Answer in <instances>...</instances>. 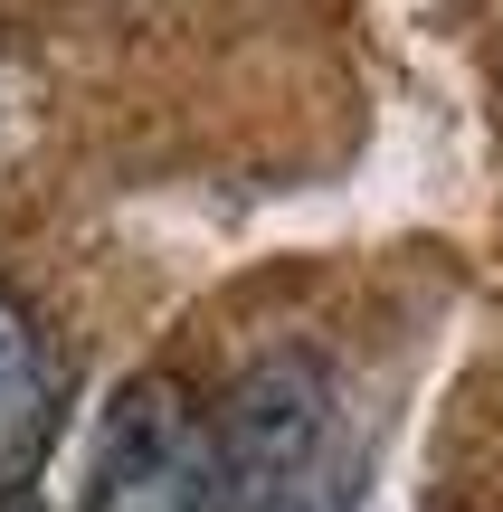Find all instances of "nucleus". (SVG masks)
Returning <instances> with one entry per match:
<instances>
[{
    "mask_svg": "<svg viewBox=\"0 0 503 512\" xmlns=\"http://www.w3.org/2000/svg\"><path fill=\"white\" fill-rule=\"evenodd\" d=\"M209 427H219V465H228L238 512H285L314 484V465L333 456V380H323L314 351H276L209 408Z\"/></svg>",
    "mask_w": 503,
    "mask_h": 512,
    "instance_id": "obj_1",
    "label": "nucleus"
},
{
    "mask_svg": "<svg viewBox=\"0 0 503 512\" xmlns=\"http://www.w3.org/2000/svg\"><path fill=\"white\" fill-rule=\"evenodd\" d=\"M86 512H238L228 465H219V427L171 380H133L105 418Z\"/></svg>",
    "mask_w": 503,
    "mask_h": 512,
    "instance_id": "obj_2",
    "label": "nucleus"
},
{
    "mask_svg": "<svg viewBox=\"0 0 503 512\" xmlns=\"http://www.w3.org/2000/svg\"><path fill=\"white\" fill-rule=\"evenodd\" d=\"M57 399V361L38 342V323L19 313V294H0V475H19V456L38 446Z\"/></svg>",
    "mask_w": 503,
    "mask_h": 512,
    "instance_id": "obj_3",
    "label": "nucleus"
},
{
    "mask_svg": "<svg viewBox=\"0 0 503 512\" xmlns=\"http://www.w3.org/2000/svg\"><path fill=\"white\" fill-rule=\"evenodd\" d=\"M285 512H361V484H352V465H342V456H323V465H314V484H304V494L285 503Z\"/></svg>",
    "mask_w": 503,
    "mask_h": 512,
    "instance_id": "obj_4",
    "label": "nucleus"
},
{
    "mask_svg": "<svg viewBox=\"0 0 503 512\" xmlns=\"http://www.w3.org/2000/svg\"><path fill=\"white\" fill-rule=\"evenodd\" d=\"M0 512H38L29 503V475H0Z\"/></svg>",
    "mask_w": 503,
    "mask_h": 512,
    "instance_id": "obj_5",
    "label": "nucleus"
}]
</instances>
